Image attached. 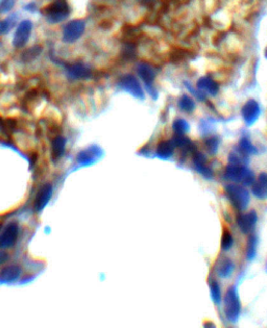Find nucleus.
Segmentation results:
<instances>
[{
  "label": "nucleus",
  "instance_id": "1",
  "mask_svg": "<svg viewBox=\"0 0 267 328\" xmlns=\"http://www.w3.org/2000/svg\"><path fill=\"white\" fill-rule=\"evenodd\" d=\"M224 176L233 182L242 183L244 187L252 186L255 181L254 173L245 166H242V163H230L225 169Z\"/></svg>",
  "mask_w": 267,
  "mask_h": 328
},
{
  "label": "nucleus",
  "instance_id": "2",
  "mask_svg": "<svg viewBox=\"0 0 267 328\" xmlns=\"http://www.w3.org/2000/svg\"><path fill=\"white\" fill-rule=\"evenodd\" d=\"M224 314L227 319L230 322H237L240 311H241V303L238 295V291L235 285L231 286V288L228 290L227 294L224 296Z\"/></svg>",
  "mask_w": 267,
  "mask_h": 328
},
{
  "label": "nucleus",
  "instance_id": "3",
  "mask_svg": "<svg viewBox=\"0 0 267 328\" xmlns=\"http://www.w3.org/2000/svg\"><path fill=\"white\" fill-rule=\"evenodd\" d=\"M225 194H227L229 200L237 210L242 212L248 208L250 203V194L244 186H239V184L234 183L228 184L225 187Z\"/></svg>",
  "mask_w": 267,
  "mask_h": 328
},
{
  "label": "nucleus",
  "instance_id": "4",
  "mask_svg": "<svg viewBox=\"0 0 267 328\" xmlns=\"http://www.w3.org/2000/svg\"><path fill=\"white\" fill-rule=\"evenodd\" d=\"M43 13L49 22L57 23L68 17L69 8L66 0H55L43 9Z\"/></svg>",
  "mask_w": 267,
  "mask_h": 328
},
{
  "label": "nucleus",
  "instance_id": "5",
  "mask_svg": "<svg viewBox=\"0 0 267 328\" xmlns=\"http://www.w3.org/2000/svg\"><path fill=\"white\" fill-rule=\"evenodd\" d=\"M118 85L122 90H125L136 98L143 99L145 97L144 91H143L138 78L133 74H126L120 77Z\"/></svg>",
  "mask_w": 267,
  "mask_h": 328
},
{
  "label": "nucleus",
  "instance_id": "6",
  "mask_svg": "<svg viewBox=\"0 0 267 328\" xmlns=\"http://www.w3.org/2000/svg\"><path fill=\"white\" fill-rule=\"evenodd\" d=\"M86 24L83 20H72L63 29V41L65 43H74L85 32Z\"/></svg>",
  "mask_w": 267,
  "mask_h": 328
},
{
  "label": "nucleus",
  "instance_id": "7",
  "mask_svg": "<svg viewBox=\"0 0 267 328\" xmlns=\"http://www.w3.org/2000/svg\"><path fill=\"white\" fill-rule=\"evenodd\" d=\"M242 118L246 125H253L257 122L261 115V108L258 102L254 99H250L244 104L241 110Z\"/></svg>",
  "mask_w": 267,
  "mask_h": 328
},
{
  "label": "nucleus",
  "instance_id": "8",
  "mask_svg": "<svg viewBox=\"0 0 267 328\" xmlns=\"http://www.w3.org/2000/svg\"><path fill=\"white\" fill-rule=\"evenodd\" d=\"M137 69H138L137 70L138 75L143 80V83H144L146 91L151 94L152 97H155L157 95V92L155 90V87L153 86L155 76H156V72H155L154 68L146 63H141L138 65Z\"/></svg>",
  "mask_w": 267,
  "mask_h": 328
},
{
  "label": "nucleus",
  "instance_id": "9",
  "mask_svg": "<svg viewBox=\"0 0 267 328\" xmlns=\"http://www.w3.org/2000/svg\"><path fill=\"white\" fill-rule=\"evenodd\" d=\"M32 28H33L32 22L28 21V20H24V21H22L18 25L13 40V44L15 47L17 48L23 47L28 42L32 34Z\"/></svg>",
  "mask_w": 267,
  "mask_h": 328
},
{
  "label": "nucleus",
  "instance_id": "10",
  "mask_svg": "<svg viewBox=\"0 0 267 328\" xmlns=\"http://www.w3.org/2000/svg\"><path fill=\"white\" fill-rule=\"evenodd\" d=\"M19 234L17 223H10L6 229L0 235V248L7 249L15 244Z\"/></svg>",
  "mask_w": 267,
  "mask_h": 328
},
{
  "label": "nucleus",
  "instance_id": "11",
  "mask_svg": "<svg viewBox=\"0 0 267 328\" xmlns=\"http://www.w3.org/2000/svg\"><path fill=\"white\" fill-rule=\"evenodd\" d=\"M258 216L255 211L241 214L237 219V225L243 234H250L256 227Z\"/></svg>",
  "mask_w": 267,
  "mask_h": 328
},
{
  "label": "nucleus",
  "instance_id": "12",
  "mask_svg": "<svg viewBox=\"0 0 267 328\" xmlns=\"http://www.w3.org/2000/svg\"><path fill=\"white\" fill-rule=\"evenodd\" d=\"M196 88L203 94H208L210 96H215L219 92L218 84L209 76H203L199 78L196 84Z\"/></svg>",
  "mask_w": 267,
  "mask_h": 328
},
{
  "label": "nucleus",
  "instance_id": "13",
  "mask_svg": "<svg viewBox=\"0 0 267 328\" xmlns=\"http://www.w3.org/2000/svg\"><path fill=\"white\" fill-rule=\"evenodd\" d=\"M52 196V187L51 184H45V186L41 189L36 197L35 200V210L37 212H41L46 206L48 201Z\"/></svg>",
  "mask_w": 267,
  "mask_h": 328
},
{
  "label": "nucleus",
  "instance_id": "14",
  "mask_svg": "<svg viewBox=\"0 0 267 328\" xmlns=\"http://www.w3.org/2000/svg\"><path fill=\"white\" fill-rule=\"evenodd\" d=\"M101 156V150L97 146H92L77 155V161L81 165L88 166L95 162Z\"/></svg>",
  "mask_w": 267,
  "mask_h": 328
},
{
  "label": "nucleus",
  "instance_id": "15",
  "mask_svg": "<svg viewBox=\"0 0 267 328\" xmlns=\"http://www.w3.org/2000/svg\"><path fill=\"white\" fill-rule=\"evenodd\" d=\"M66 70L69 77H71L72 79H86L91 76L90 68L81 63L68 65Z\"/></svg>",
  "mask_w": 267,
  "mask_h": 328
},
{
  "label": "nucleus",
  "instance_id": "16",
  "mask_svg": "<svg viewBox=\"0 0 267 328\" xmlns=\"http://www.w3.org/2000/svg\"><path fill=\"white\" fill-rule=\"evenodd\" d=\"M193 162H194V167H195L196 171L199 172L203 177H206V178H211L212 177V175H213L212 170L208 166L206 156H204L202 153L195 152Z\"/></svg>",
  "mask_w": 267,
  "mask_h": 328
},
{
  "label": "nucleus",
  "instance_id": "17",
  "mask_svg": "<svg viewBox=\"0 0 267 328\" xmlns=\"http://www.w3.org/2000/svg\"><path fill=\"white\" fill-rule=\"evenodd\" d=\"M253 194L259 199L267 198V174L261 173L253 182Z\"/></svg>",
  "mask_w": 267,
  "mask_h": 328
},
{
  "label": "nucleus",
  "instance_id": "18",
  "mask_svg": "<svg viewBox=\"0 0 267 328\" xmlns=\"http://www.w3.org/2000/svg\"><path fill=\"white\" fill-rule=\"evenodd\" d=\"M21 268L19 267L17 265H11L8 266V267L4 268L0 272V280L5 281V282H12L18 279L21 275Z\"/></svg>",
  "mask_w": 267,
  "mask_h": 328
},
{
  "label": "nucleus",
  "instance_id": "19",
  "mask_svg": "<svg viewBox=\"0 0 267 328\" xmlns=\"http://www.w3.org/2000/svg\"><path fill=\"white\" fill-rule=\"evenodd\" d=\"M173 151L174 145L172 141H162L157 146L156 155L161 159H168L173 155Z\"/></svg>",
  "mask_w": 267,
  "mask_h": 328
},
{
  "label": "nucleus",
  "instance_id": "20",
  "mask_svg": "<svg viewBox=\"0 0 267 328\" xmlns=\"http://www.w3.org/2000/svg\"><path fill=\"white\" fill-rule=\"evenodd\" d=\"M235 270L234 263L229 258H222L216 266V272L222 278H229Z\"/></svg>",
  "mask_w": 267,
  "mask_h": 328
},
{
  "label": "nucleus",
  "instance_id": "21",
  "mask_svg": "<svg viewBox=\"0 0 267 328\" xmlns=\"http://www.w3.org/2000/svg\"><path fill=\"white\" fill-rule=\"evenodd\" d=\"M174 147L180 148L184 152H192L194 150L193 143L189 138L184 135H175L174 138L171 140Z\"/></svg>",
  "mask_w": 267,
  "mask_h": 328
},
{
  "label": "nucleus",
  "instance_id": "22",
  "mask_svg": "<svg viewBox=\"0 0 267 328\" xmlns=\"http://www.w3.org/2000/svg\"><path fill=\"white\" fill-rule=\"evenodd\" d=\"M256 147L252 144V142L248 138H242L239 141L238 152L245 158H248L249 155L254 154L256 152Z\"/></svg>",
  "mask_w": 267,
  "mask_h": 328
},
{
  "label": "nucleus",
  "instance_id": "23",
  "mask_svg": "<svg viewBox=\"0 0 267 328\" xmlns=\"http://www.w3.org/2000/svg\"><path fill=\"white\" fill-rule=\"evenodd\" d=\"M65 145H66V140L61 136H57L52 141V158L54 160L58 159L62 155H63L65 151Z\"/></svg>",
  "mask_w": 267,
  "mask_h": 328
},
{
  "label": "nucleus",
  "instance_id": "24",
  "mask_svg": "<svg viewBox=\"0 0 267 328\" xmlns=\"http://www.w3.org/2000/svg\"><path fill=\"white\" fill-rule=\"evenodd\" d=\"M177 106L184 113H192L195 109V102L189 95H183L177 101Z\"/></svg>",
  "mask_w": 267,
  "mask_h": 328
},
{
  "label": "nucleus",
  "instance_id": "25",
  "mask_svg": "<svg viewBox=\"0 0 267 328\" xmlns=\"http://www.w3.org/2000/svg\"><path fill=\"white\" fill-rule=\"evenodd\" d=\"M257 246H258V238L257 236L252 235L248 240V245H246V257L249 260L254 259L257 253Z\"/></svg>",
  "mask_w": 267,
  "mask_h": 328
},
{
  "label": "nucleus",
  "instance_id": "26",
  "mask_svg": "<svg viewBox=\"0 0 267 328\" xmlns=\"http://www.w3.org/2000/svg\"><path fill=\"white\" fill-rule=\"evenodd\" d=\"M172 128L175 135H184L185 133H187L189 130V124L188 122L185 121L184 119H176L173 122Z\"/></svg>",
  "mask_w": 267,
  "mask_h": 328
},
{
  "label": "nucleus",
  "instance_id": "27",
  "mask_svg": "<svg viewBox=\"0 0 267 328\" xmlns=\"http://www.w3.org/2000/svg\"><path fill=\"white\" fill-rule=\"evenodd\" d=\"M219 143H220V140L216 136H212V137L208 138L206 140V142H204V146H206L207 151L210 154H215L216 151L218 150Z\"/></svg>",
  "mask_w": 267,
  "mask_h": 328
},
{
  "label": "nucleus",
  "instance_id": "28",
  "mask_svg": "<svg viewBox=\"0 0 267 328\" xmlns=\"http://www.w3.org/2000/svg\"><path fill=\"white\" fill-rule=\"evenodd\" d=\"M15 23H16V16H11L5 19L4 21L0 22V35H5L9 32L14 27Z\"/></svg>",
  "mask_w": 267,
  "mask_h": 328
},
{
  "label": "nucleus",
  "instance_id": "29",
  "mask_svg": "<svg viewBox=\"0 0 267 328\" xmlns=\"http://www.w3.org/2000/svg\"><path fill=\"white\" fill-rule=\"evenodd\" d=\"M210 290H211V297L212 300L215 302V304H220L221 301V291H220V286L217 281L213 280L210 283Z\"/></svg>",
  "mask_w": 267,
  "mask_h": 328
},
{
  "label": "nucleus",
  "instance_id": "30",
  "mask_svg": "<svg viewBox=\"0 0 267 328\" xmlns=\"http://www.w3.org/2000/svg\"><path fill=\"white\" fill-rule=\"evenodd\" d=\"M233 245H234L233 236L229 232H224L222 235V239H221V248L224 251H228L233 247Z\"/></svg>",
  "mask_w": 267,
  "mask_h": 328
},
{
  "label": "nucleus",
  "instance_id": "31",
  "mask_svg": "<svg viewBox=\"0 0 267 328\" xmlns=\"http://www.w3.org/2000/svg\"><path fill=\"white\" fill-rule=\"evenodd\" d=\"M41 50H42V49H41V47H39V46L32 47V48L27 49L25 52H23L22 59H23L24 61H31L32 59L36 58V57L40 54Z\"/></svg>",
  "mask_w": 267,
  "mask_h": 328
},
{
  "label": "nucleus",
  "instance_id": "32",
  "mask_svg": "<svg viewBox=\"0 0 267 328\" xmlns=\"http://www.w3.org/2000/svg\"><path fill=\"white\" fill-rule=\"evenodd\" d=\"M14 5H15L14 0H3V2L0 3V12L7 13V12L11 11L13 9Z\"/></svg>",
  "mask_w": 267,
  "mask_h": 328
},
{
  "label": "nucleus",
  "instance_id": "33",
  "mask_svg": "<svg viewBox=\"0 0 267 328\" xmlns=\"http://www.w3.org/2000/svg\"><path fill=\"white\" fill-rule=\"evenodd\" d=\"M141 2L142 3H153L154 0H141Z\"/></svg>",
  "mask_w": 267,
  "mask_h": 328
},
{
  "label": "nucleus",
  "instance_id": "34",
  "mask_svg": "<svg viewBox=\"0 0 267 328\" xmlns=\"http://www.w3.org/2000/svg\"><path fill=\"white\" fill-rule=\"evenodd\" d=\"M265 57H266V58H267V48H266V49H265Z\"/></svg>",
  "mask_w": 267,
  "mask_h": 328
},
{
  "label": "nucleus",
  "instance_id": "35",
  "mask_svg": "<svg viewBox=\"0 0 267 328\" xmlns=\"http://www.w3.org/2000/svg\"><path fill=\"white\" fill-rule=\"evenodd\" d=\"M266 270H267V265H266Z\"/></svg>",
  "mask_w": 267,
  "mask_h": 328
}]
</instances>
